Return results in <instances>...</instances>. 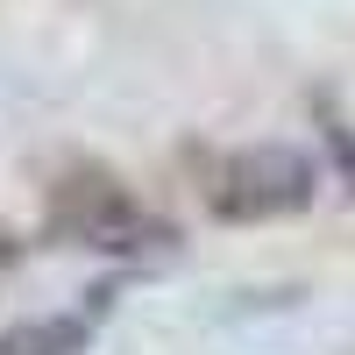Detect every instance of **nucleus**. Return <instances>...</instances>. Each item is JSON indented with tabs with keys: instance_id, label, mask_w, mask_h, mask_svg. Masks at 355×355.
Here are the masks:
<instances>
[{
	"instance_id": "f257e3e1",
	"label": "nucleus",
	"mask_w": 355,
	"mask_h": 355,
	"mask_svg": "<svg viewBox=\"0 0 355 355\" xmlns=\"http://www.w3.org/2000/svg\"><path fill=\"white\" fill-rule=\"evenodd\" d=\"M320 192V164L306 150H284V142H263V150H234L214 171V214L220 220H277L299 214V206Z\"/></svg>"
},
{
	"instance_id": "f03ea898",
	"label": "nucleus",
	"mask_w": 355,
	"mask_h": 355,
	"mask_svg": "<svg viewBox=\"0 0 355 355\" xmlns=\"http://www.w3.org/2000/svg\"><path fill=\"white\" fill-rule=\"evenodd\" d=\"M57 227L85 234L93 249H142V234H164V227H150V220L135 214V199L114 185L107 171L64 178V192H57Z\"/></svg>"
},
{
	"instance_id": "7ed1b4c3",
	"label": "nucleus",
	"mask_w": 355,
	"mask_h": 355,
	"mask_svg": "<svg viewBox=\"0 0 355 355\" xmlns=\"http://www.w3.org/2000/svg\"><path fill=\"white\" fill-rule=\"evenodd\" d=\"M93 320L85 313H57V320H28V327L0 334V355H85Z\"/></svg>"
}]
</instances>
